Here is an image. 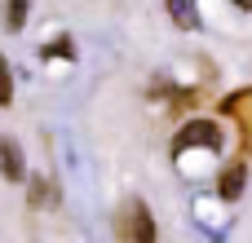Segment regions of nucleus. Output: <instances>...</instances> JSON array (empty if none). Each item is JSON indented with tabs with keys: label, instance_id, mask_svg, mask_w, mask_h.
<instances>
[{
	"label": "nucleus",
	"instance_id": "f257e3e1",
	"mask_svg": "<svg viewBox=\"0 0 252 243\" xmlns=\"http://www.w3.org/2000/svg\"><path fill=\"white\" fill-rule=\"evenodd\" d=\"M195 146L221 155V146H226L221 124H217V120H186V124L177 128V137H173V155H186V151H195Z\"/></svg>",
	"mask_w": 252,
	"mask_h": 243
},
{
	"label": "nucleus",
	"instance_id": "f03ea898",
	"mask_svg": "<svg viewBox=\"0 0 252 243\" xmlns=\"http://www.w3.org/2000/svg\"><path fill=\"white\" fill-rule=\"evenodd\" d=\"M115 239H133V243H151L155 239V221L146 213L142 199H128L120 213H115Z\"/></svg>",
	"mask_w": 252,
	"mask_h": 243
},
{
	"label": "nucleus",
	"instance_id": "7ed1b4c3",
	"mask_svg": "<svg viewBox=\"0 0 252 243\" xmlns=\"http://www.w3.org/2000/svg\"><path fill=\"white\" fill-rule=\"evenodd\" d=\"M244 182H248V164H244V159H235V164H226V168H221V177H217V195H221L226 204H235V199L244 195Z\"/></svg>",
	"mask_w": 252,
	"mask_h": 243
},
{
	"label": "nucleus",
	"instance_id": "20e7f679",
	"mask_svg": "<svg viewBox=\"0 0 252 243\" xmlns=\"http://www.w3.org/2000/svg\"><path fill=\"white\" fill-rule=\"evenodd\" d=\"M0 173H4L9 182H27L22 151H18V142H9V137H0Z\"/></svg>",
	"mask_w": 252,
	"mask_h": 243
},
{
	"label": "nucleus",
	"instance_id": "39448f33",
	"mask_svg": "<svg viewBox=\"0 0 252 243\" xmlns=\"http://www.w3.org/2000/svg\"><path fill=\"white\" fill-rule=\"evenodd\" d=\"M168 13H173V22H177L182 31H199V9H195V0H168Z\"/></svg>",
	"mask_w": 252,
	"mask_h": 243
},
{
	"label": "nucleus",
	"instance_id": "423d86ee",
	"mask_svg": "<svg viewBox=\"0 0 252 243\" xmlns=\"http://www.w3.org/2000/svg\"><path fill=\"white\" fill-rule=\"evenodd\" d=\"M58 195H53V182H44V177H31V204L35 208H44V204H53Z\"/></svg>",
	"mask_w": 252,
	"mask_h": 243
},
{
	"label": "nucleus",
	"instance_id": "0eeeda50",
	"mask_svg": "<svg viewBox=\"0 0 252 243\" xmlns=\"http://www.w3.org/2000/svg\"><path fill=\"white\" fill-rule=\"evenodd\" d=\"M27 9H31V0H9V31L27 27Z\"/></svg>",
	"mask_w": 252,
	"mask_h": 243
},
{
	"label": "nucleus",
	"instance_id": "6e6552de",
	"mask_svg": "<svg viewBox=\"0 0 252 243\" xmlns=\"http://www.w3.org/2000/svg\"><path fill=\"white\" fill-rule=\"evenodd\" d=\"M40 53H44V58H75V49H71V40H66V35H62V40H53V44H44Z\"/></svg>",
	"mask_w": 252,
	"mask_h": 243
},
{
	"label": "nucleus",
	"instance_id": "1a4fd4ad",
	"mask_svg": "<svg viewBox=\"0 0 252 243\" xmlns=\"http://www.w3.org/2000/svg\"><path fill=\"white\" fill-rule=\"evenodd\" d=\"M13 102V80H9V62L0 58V106H9Z\"/></svg>",
	"mask_w": 252,
	"mask_h": 243
},
{
	"label": "nucleus",
	"instance_id": "9d476101",
	"mask_svg": "<svg viewBox=\"0 0 252 243\" xmlns=\"http://www.w3.org/2000/svg\"><path fill=\"white\" fill-rule=\"evenodd\" d=\"M235 4H239V9H252V0H235Z\"/></svg>",
	"mask_w": 252,
	"mask_h": 243
}]
</instances>
